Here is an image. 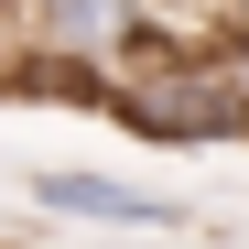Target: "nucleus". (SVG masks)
<instances>
[{"label":"nucleus","mask_w":249,"mask_h":249,"mask_svg":"<svg viewBox=\"0 0 249 249\" xmlns=\"http://www.w3.org/2000/svg\"><path fill=\"white\" fill-rule=\"evenodd\" d=\"M119 130L152 141V152H228V141H249V98L217 87V76H130Z\"/></svg>","instance_id":"f257e3e1"},{"label":"nucleus","mask_w":249,"mask_h":249,"mask_svg":"<svg viewBox=\"0 0 249 249\" xmlns=\"http://www.w3.org/2000/svg\"><path fill=\"white\" fill-rule=\"evenodd\" d=\"M33 184V206L44 217H87V228H195V206H174V195H141V184H119V174H87V162H44V174H22Z\"/></svg>","instance_id":"f03ea898"},{"label":"nucleus","mask_w":249,"mask_h":249,"mask_svg":"<svg viewBox=\"0 0 249 249\" xmlns=\"http://www.w3.org/2000/svg\"><path fill=\"white\" fill-rule=\"evenodd\" d=\"M217 249H249V238H238V228H217Z\"/></svg>","instance_id":"7ed1b4c3"}]
</instances>
